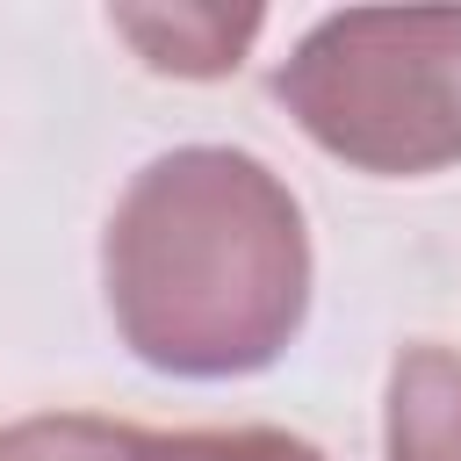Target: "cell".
I'll list each match as a JSON object with an SVG mask.
<instances>
[{"label": "cell", "mask_w": 461, "mask_h": 461, "mask_svg": "<svg viewBox=\"0 0 461 461\" xmlns=\"http://www.w3.org/2000/svg\"><path fill=\"white\" fill-rule=\"evenodd\" d=\"M122 29L137 43H151V65H180V72H223L238 65V43L259 29V14H173V22H151V14H122Z\"/></svg>", "instance_id": "cell-2"}, {"label": "cell", "mask_w": 461, "mask_h": 461, "mask_svg": "<svg viewBox=\"0 0 461 461\" xmlns=\"http://www.w3.org/2000/svg\"><path fill=\"white\" fill-rule=\"evenodd\" d=\"M281 94L353 158H447L461 151V14H339L295 50Z\"/></svg>", "instance_id": "cell-1"}]
</instances>
